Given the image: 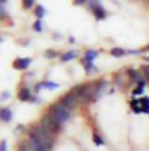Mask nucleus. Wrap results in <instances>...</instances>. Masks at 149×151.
Here are the masks:
<instances>
[{
    "mask_svg": "<svg viewBox=\"0 0 149 151\" xmlns=\"http://www.w3.org/2000/svg\"><path fill=\"white\" fill-rule=\"evenodd\" d=\"M30 137H34V139H37L39 142H42L46 148H49L51 150V146H53V141H54V134L53 132H49V130H46L44 127H32L30 128Z\"/></svg>",
    "mask_w": 149,
    "mask_h": 151,
    "instance_id": "obj_1",
    "label": "nucleus"
},
{
    "mask_svg": "<svg viewBox=\"0 0 149 151\" xmlns=\"http://www.w3.org/2000/svg\"><path fill=\"white\" fill-rule=\"evenodd\" d=\"M72 91L77 95L79 102H91L93 93H95V84H79Z\"/></svg>",
    "mask_w": 149,
    "mask_h": 151,
    "instance_id": "obj_2",
    "label": "nucleus"
},
{
    "mask_svg": "<svg viewBox=\"0 0 149 151\" xmlns=\"http://www.w3.org/2000/svg\"><path fill=\"white\" fill-rule=\"evenodd\" d=\"M49 113L53 114L60 123H65V121H69V119L72 118V111H70V109H67L62 102L53 104V106H51V109H49Z\"/></svg>",
    "mask_w": 149,
    "mask_h": 151,
    "instance_id": "obj_3",
    "label": "nucleus"
},
{
    "mask_svg": "<svg viewBox=\"0 0 149 151\" xmlns=\"http://www.w3.org/2000/svg\"><path fill=\"white\" fill-rule=\"evenodd\" d=\"M40 127H44L46 130H49V132H53V134H58L60 130H62V123L53 116L51 113L44 114L42 116V119H40Z\"/></svg>",
    "mask_w": 149,
    "mask_h": 151,
    "instance_id": "obj_4",
    "label": "nucleus"
},
{
    "mask_svg": "<svg viewBox=\"0 0 149 151\" xmlns=\"http://www.w3.org/2000/svg\"><path fill=\"white\" fill-rule=\"evenodd\" d=\"M67 109H75L77 107V104H79V99H77V95H75L74 91H69V93H65L63 97H62V100H60Z\"/></svg>",
    "mask_w": 149,
    "mask_h": 151,
    "instance_id": "obj_5",
    "label": "nucleus"
},
{
    "mask_svg": "<svg viewBox=\"0 0 149 151\" xmlns=\"http://www.w3.org/2000/svg\"><path fill=\"white\" fill-rule=\"evenodd\" d=\"M88 7L93 11V14L97 16V19H105V18H107V12H105V9L100 5V2H88Z\"/></svg>",
    "mask_w": 149,
    "mask_h": 151,
    "instance_id": "obj_6",
    "label": "nucleus"
},
{
    "mask_svg": "<svg viewBox=\"0 0 149 151\" xmlns=\"http://www.w3.org/2000/svg\"><path fill=\"white\" fill-rule=\"evenodd\" d=\"M30 63H32V58H18V60H14L12 67L18 69V70H25V69L30 67Z\"/></svg>",
    "mask_w": 149,
    "mask_h": 151,
    "instance_id": "obj_7",
    "label": "nucleus"
},
{
    "mask_svg": "<svg viewBox=\"0 0 149 151\" xmlns=\"http://www.w3.org/2000/svg\"><path fill=\"white\" fill-rule=\"evenodd\" d=\"M18 99H19V100H25V102H27V100H34V97H32V93H30L28 88H21L19 93H18Z\"/></svg>",
    "mask_w": 149,
    "mask_h": 151,
    "instance_id": "obj_8",
    "label": "nucleus"
},
{
    "mask_svg": "<svg viewBox=\"0 0 149 151\" xmlns=\"http://www.w3.org/2000/svg\"><path fill=\"white\" fill-rule=\"evenodd\" d=\"M11 116H12V111H11L9 107H4V109L0 111V119H2V121H5V123L11 119Z\"/></svg>",
    "mask_w": 149,
    "mask_h": 151,
    "instance_id": "obj_9",
    "label": "nucleus"
},
{
    "mask_svg": "<svg viewBox=\"0 0 149 151\" xmlns=\"http://www.w3.org/2000/svg\"><path fill=\"white\" fill-rule=\"evenodd\" d=\"M75 56H77V53H75V51H70V53H65V55L62 56V62H63V63H67V62L74 60Z\"/></svg>",
    "mask_w": 149,
    "mask_h": 151,
    "instance_id": "obj_10",
    "label": "nucleus"
},
{
    "mask_svg": "<svg viewBox=\"0 0 149 151\" xmlns=\"http://www.w3.org/2000/svg\"><path fill=\"white\" fill-rule=\"evenodd\" d=\"M130 106H132V109H133L135 113H144V111H142V106H140V100H132Z\"/></svg>",
    "mask_w": 149,
    "mask_h": 151,
    "instance_id": "obj_11",
    "label": "nucleus"
},
{
    "mask_svg": "<svg viewBox=\"0 0 149 151\" xmlns=\"http://www.w3.org/2000/svg\"><path fill=\"white\" fill-rule=\"evenodd\" d=\"M140 106H142V111L149 114V97H142L140 99Z\"/></svg>",
    "mask_w": 149,
    "mask_h": 151,
    "instance_id": "obj_12",
    "label": "nucleus"
},
{
    "mask_svg": "<svg viewBox=\"0 0 149 151\" xmlns=\"http://www.w3.org/2000/svg\"><path fill=\"white\" fill-rule=\"evenodd\" d=\"M81 63H82V67H84L86 70H95V67H93L91 60H88V58H82V60H81Z\"/></svg>",
    "mask_w": 149,
    "mask_h": 151,
    "instance_id": "obj_13",
    "label": "nucleus"
},
{
    "mask_svg": "<svg viewBox=\"0 0 149 151\" xmlns=\"http://www.w3.org/2000/svg\"><path fill=\"white\" fill-rule=\"evenodd\" d=\"M111 55H112V56H125V55H126V51H125V49H121V47H112Z\"/></svg>",
    "mask_w": 149,
    "mask_h": 151,
    "instance_id": "obj_14",
    "label": "nucleus"
},
{
    "mask_svg": "<svg viewBox=\"0 0 149 151\" xmlns=\"http://www.w3.org/2000/svg\"><path fill=\"white\" fill-rule=\"evenodd\" d=\"M46 14V9L42 7V5H39V7H35V16H37V19H42V16Z\"/></svg>",
    "mask_w": 149,
    "mask_h": 151,
    "instance_id": "obj_15",
    "label": "nucleus"
},
{
    "mask_svg": "<svg viewBox=\"0 0 149 151\" xmlns=\"http://www.w3.org/2000/svg\"><path fill=\"white\" fill-rule=\"evenodd\" d=\"M98 56V51H86V55H84V58H88V60H91L93 62V58H97Z\"/></svg>",
    "mask_w": 149,
    "mask_h": 151,
    "instance_id": "obj_16",
    "label": "nucleus"
},
{
    "mask_svg": "<svg viewBox=\"0 0 149 151\" xmlns=\"http://www.w3.org/2000/svg\"><path fill=\"white\" fill-rule=\"evenodd\" d=\"M93 142H95L97 146H104V139H102L98 134H93Z\"/></svg>",
    "mask_w": 149,
    "mask_h": 151,
    "instance_id": "obj_17",
    "label": "nucleus"
},
{
    "mask_svg": "<svg viewBox=\"0 0 149 151\" xmlns=\"http://www.w3.org/2000/svg\"><path fill=\"white\" fill-rule=\"evenodd\" d=\"M34 4H35L34 0H23V7H25V9H32Z\"/></svg>",
    "mask_w": 149,
    "mask_h": 151,
    "instance_id": "obj_18",
    "label": "nucleus"
},
{
    "mask_svg": "<svg viewBox=\"0 0 149 151\" xmlns=\"http://www.w3.org/2000/svg\"><path fill=\"white\" fill-rule=\"evenodd\" d=\"M44 86H47L49 90H54V88H58V83H51V81H46V83H44Z\"/></svg>",
    "mask_w": 149,
    "mask_h": 151,
    "instance_id": "obj_19",
    "label": "nucleus"
},
{
    "mask_svg": "<svg viewBox=\"0 0 149 151\" xmlns=\"http://www.w3.org/2000/svg\"><path fill=\"white\" fill-rule=\"evenodd\" d=\"M34 30H35V32H42V23H40V19H37V21L34 23Z\"/></svg>",
    "mask_w": 149,
    "mask_h": 151,
    "instance_id": "obj_20",
    "label": "nucleus"
},
{
    "mask_svg": "<svg viewBox=\"0 0 149 151\" xmlns=\"http://www.w3.org/2000/svg\"><path fill=\"white\" fill-rule=\"evenodd\" d=\"M142 93H144V88H140V86H137L133 90V95H142Z\"/></svg>",
    "mask_w": 149,
    "mask_h": 151,
    "instance_id": "obj_21",
    "label": "nucleus"
},
{
    "mask_svg": "<svg viewBox=\"0 0 149 151\" xmlns=\"http://www.w3.org/2000/svg\"><path fill=\"white\" fill-rule=\"evenodd\" d=\"M46 56H47V58H54V56H56V53L49 49V51H46Z\"/></svg>",
    "mask_w": 149,
    "mask_h": 151,
    "instance_id": "obj_22",
    "label": "nucleus"
},
{
    "mask_svg": "<svg viewBox=\"0 0 149 151\" xmlns=\"http://www.w3.org/2000/svg\"><path fill=\"white\" fill-rule=\"evenodd\" d=\"M0 151H7V142H5V141L0 142Z\"/></svg>",
    "mask_w": 149,
    "mask_h": 151,
    "instance_id": "obj_23",
    "label": "nucleus"
},
{
    "mask_svg": "<svg viewBox=\"0 0 149 151\" xmlns=\"http://www.w3.org/2000/svg\"><path fill=\"white\" fill-rule=\"evenodd\" d=\"M142 72H144V74H146V77L149 79V67H144V69H142Z\"/></svg>",
    "mask_w": 149,
    "mask_h": 151,
    "instance_id": "obj_24",
    "label": "nucleus"
},
{
    "mask_svg": "<svg viewBox=\"0 0 149 151\" xmlns=\"http://www.w3.org/2000/svg\"><path fill=\"white\" fill-rule=\"evenodd\" d=\"M74 4L75 5H82V4H88V2H84V0H75Z\"/></svg>",
    "mask_w": 149,
    "mask_h": 151,
    "instance_id": "obj_25",
    "label": "nucleus"
},
{
    "mask_svg": "<svg viewBox=\"0 0 149 151\" xmlns=\"http://www.w3.org/2000/svg\"><path fill=\"white\" fill-rule=\"evenodd\" d=\"M144 51H149V46H146V47H144Z\"/></svg>",
    "mask_w": 149,
    "mask_h": 151,
    "instance_id": "obj_26",
    "label": "nucleus"
},
{
    "mask_svg": "<svg viewBox=\"0 0 149 151\" xmlns=\"http://www.w3.org/2000/svg\"><path fill=\"white\" fill-rule=\"evenodd\" d=\"M148 60H149V58H148Z\"/></svg>",
    "mask_w": 149,
    "mask_h": 151,
    "instance_id": "obj_27",
    "label": "nucleus"
}]
</instances>
